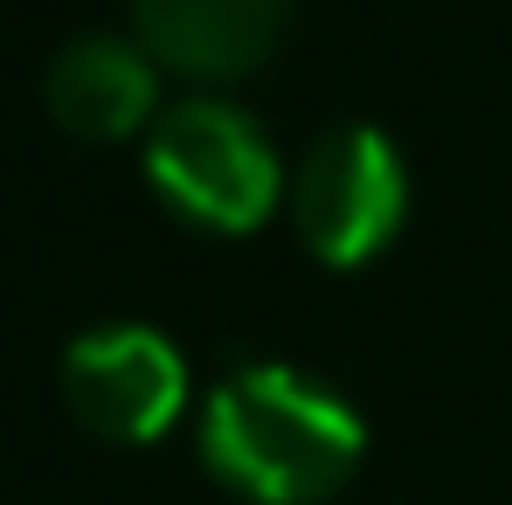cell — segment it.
Returning a JSON list of instances; mask_svg holds the SVG:
<instances>
[{"mask_svg":"<svg viewBox=\"0 0 512 505\" xmlns=\"http://www.w3.org/2000/svg\"><path fill=\"white\" fill-rule=\"evenodd\" d=\"M367 429L298 367H243L208 395L201 457L250 505H319L360 471Z\"/></svg>","mask_w":512,"mask_h":505,"instance_id":"obj_1","label":"cell"},{"mask_svg":"<svg viewBox=\"0 0 512 505\" xmlns=\"http://www.w3.org/2000/svg\"><path fill=\"white\" fill-rule=\"evenodd\" d=\"M146 173H153V187H160V201L173 215H187L194 229H215V236L263 229L277 194H284L270 139L236 104H215V97L173 104L167 118L153 125Z\"/></svg>","mask_w":512,"mask_h":505,"instance_id":"obj_2","label":"cell"},{"mask_svg":"<svg viewBox=\"0 0 512 505\" xmlns=\"http://www.w3.org/2000/svg\"><path fill=\"white\" fill-rule=\"evenodd\" d=\"M402 215H409V173L374 125H333L291 180V229L333 270H360L367 256H381Z\"/></svg>","mask_w":512,"mask_h":505,"instance_id":"obj_3","label":"cell"},{"mask_svg":"<svg viewBox=\"0 0 512 505\" xmlns=\"http://www.w3.org/2000/svg\"><path fill=\"white\" fill-rule=\"evenodd\" d=\"M63 402L104 443H153L187 402V367L153 326H97L63 353Z\"/></svg>","mask_w":512,"mask_h":505,"instance_id":"obj_4","label":"cell"},{"mask_svg":"<svg viewBox=\"0 0 512 505\" xmlns=\"http://www.w3.org/2000/svg\"><path fill=\"white\" fill-rule=\"evenodd\" d=\"M291 0H132L139 49L194 84H236L263 70Z\"/></svg>","mask_w":512,"mask_h":505,"instance_id":"obj_5","label":"cell"},{"mask_svg":"<svg viewBox=\"0 0 512 505\" xmlns=\"http://www.w3.org/2000/svg\"><path fill=\"white\" fill-rule=\"evenodd\" d=\"M160 104L153 56L118 35H84L49 63V118L77 139H132Z\"/></svg>","mask_w":512,"mask_h":505,"instance_id":"obj_6","label":"cell"}]
</instances>
